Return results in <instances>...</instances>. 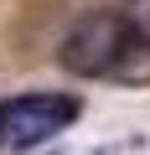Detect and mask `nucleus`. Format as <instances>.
Listing matches in <instances>:
<instances>
[{
    "label": "nucleus",
    "instance_id": "nucleus-1",
    "mask_svg": "<svg viewBox=\"0 0 150 155\" xmlns=\"http://www.w3.org/2000/svg\"><path fill=\"white\" fill-rule=\"evenodd\" d=\"M62 67L98 83H150V26L129 11H88L62 36Z\"/></svg>",
    "mask_w": 150,
    "mask_h": 155
},
{
    "label": "nucleus",
    "instance_id": "nucleus-2",
    "mask_svg": "<svg viewBox=\"0 0 150 155\" xmlns=\"http://www.w3.org/2000/svg\"><path fill=\"white\" fill-rule=\"evenodd\" d=\"M78 114H83V104L72 93H16L11 104H0V145L36 150L47 140H57Z\"/></svg>",
    "mask_w": 150,
    "mask_h": 155
}]
</instances>
